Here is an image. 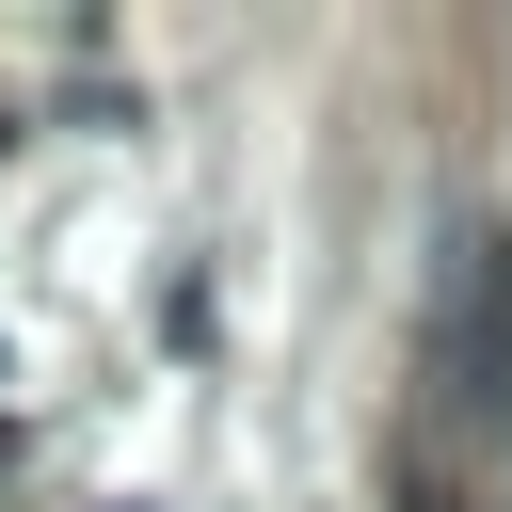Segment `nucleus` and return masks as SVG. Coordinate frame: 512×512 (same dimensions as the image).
<instances>
[{"instance_id": "nucleus-1", "label": "nucleus", "mask_w": 512, "mask_h": 512, "mask_svg": "<svg viewBox=\"0 0 512 512\" xmlns=\"http://www.w3.org/2000/svg\"><path fill=\"white\" fill-rule=\"evenodd\" d=\"M432 400L464 432L512 416V224L496 208H448V240H432Z\"/></svg>"}, {"instance_id": "nucleus-2", "label": "nucleus", "mask_w": 512, "mask_h": 512, "mask_svg": "<svg viewBox=\"0 0 512 512\" xmlns=\"http://www.w3.org/2000/svg\"><path fill=\"white\" fill-rule=\"evenodd\" d=\"M0 480H16V416H0Z\"/></svg>"}]
</instances>
